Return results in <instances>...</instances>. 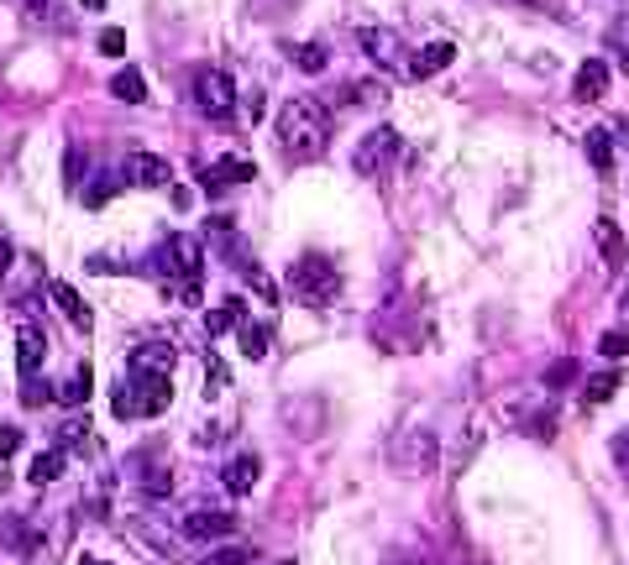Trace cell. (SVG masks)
I'll return each mask as SVG.
<instances>
[{
    "label": "cell",
    "mask_w": 629,
    "mask_h": 565,
    "mask_svg": "<svg viewBox=\"0 0 629 565\" xmlns=\"http://www.w3.org/2000/svg\"><path fill=\"white\" fill-rule=\"evenodd\" d=\"M147 278L163 282L169 299H184V304H199V273H205V246L194 235H169L152 246V257L142 262Z\"/></svg>",
    "instance_id": "obj_2"
},
{
    "label": "cell",
    "mask_w": 629,
    "mask_h": 565,
    "mask_svg": "<svg viewBox=\"0 0 629 565\" xmlns=\"http://www.w3.org/2000/svg\"><path fill=\"white\" fill-rule=\"evenodd\" d=\"M289 288H294V299H299V304L331 309V304H336V293H341L336 262L320 257V252H305V257L289 267Z\"/></svg>",
    "instance_id": "obj_4"
},
{
    "label": "cell",
    "mask_w": 629,
    "mask_h": 565,
    "mask_svg": "<svg viewBox=\"0 0 629 565\" xmlns=\"http://www.w3.org/2000/svg\"><path fill=\"white\" fill-rule=\"evenodd\" d=\"M451 58H457V43H425L410 58V79H431V73L451 69Z\"/></svg>",
    "instance_id": "obj_19"
},
{
    "label": "cell",
    "mask_w": 629,
    "mask_h": 565,
    "mask_svg": "<svg viewBox=\"0 0 629 565\" xmlns=\"http://www.w3.org/2000/svg\"><path fill=\"white\" fill-rule=\"evenodd\" d=\"M173 361H179V351H173L169 341H142V346H131V356H126V367H137V372H169V377H173Z\"/></svg>",
    "instance_id": "obj_15"
},
{
    "label": "cell",
    "mask_w": 629,
    "mask_h": 565,
    "mask_svg": "<svg viewBox=\"0 0 629 565\" xmlns=\"http://www.w3.org/2000/svg\"><path fill=\"white\" fill-rule=\"evenodd\" d=\"M258 482H263V461H258L252 450L231 456V461H226V471H220V487H226V493H237V497H247Z\"/></svg>",
    "instance_id": "obj_12"
},
{
    "label": "cell",
    "mask_w": 629,
    "mask_h": 565,
    "mask_svg": "<svg viewBox=\"0 0 629 565\" xmlns=\"http://www.w3.org/2000/svg\"><path fill=\"white\" fill-rule=\"evenodd\" d=\"M614 461H619V471H625V482H629V429L614 435Z\"/></svg>",
    "instance_id": "obj_41"
},
{
    "label": "cell",
    "mask_w": 629,
    "mask_h": 565,
    "mask_svg": "<svg viewBox=\"0 0 629 565\" xmlns=\"http://www.w3.org/2000/svg\"><path fill=\"white\" fill-rule=\"evenodd\" d=\"M90 388H95V377H90V367H73L64 382H58V403H69V408H79V403H90Z\"/></svg>",
    "instance_id": "obj_24"
},
{
    "label": "cell",
    "mask_w": 629,
    "mask_h": 565,
    "mask_svg": "<svg viewBox=\"0 0 629 565\" xmlns=\"http://www.w3.org/2000/svg\"><path fill=\"white\" fill-rule=\"evenodd\" d=\"M289 58H294V64H299L305 73H325V69H331V58H325V47H320V43L289 47Z\"/></svg>",
    "instance_id": "obj_28"
},
{
    "label": "cell",
    "mask_w": 629,
    "mask_h": 565,
    "mask_svg": "<svg viewBox=\"0 0 629 565\" xmlns=\"http://www.w3.org/2000/svg\"><path fill=\"white\" fill-rule=\"evenodd\" d=\"M194 111L210 120H226L237 111V84L226 69H199L194 73Z\"/></svg>",
    "instance_id": "obj_6"
},
{
    "label": "cell",
    "mask_w": 629,
    "mask_h": 565,
    "mask_svg": "<svg viewBox=\"0 0 629 565\" xmlns=\"http://www.w3.org/2000/svg\"><path fill=\"white\" fill-rule=\"evenodd\" d=\"M388 461H393V471H404V476H425V471H436V461H441L436 429H399L393 446H388Z\"/></svg>",
    "instance_id": "obj_5"
},
{
    "label": "cell",
    "mask_w": 629,
    "mask_h": 565,
    "mask_svg": "<svg viewBox=\"0 0 629 565\" xmlns=\"http://www.w3.org/2000/svg\"><path fill=\"white\" fill-rule=\"evenodd\" d=\"M79 565H105V561L100 555H79Z\"/></svg>",
    "instance_id": "obj_44"
},
{
    "label": "cell",
    "mask_w": 629,
    "mask_h": 565,
    "mask_svg": "<svg viewBox=\"0 0 629 565\" xmlns=\"http://www.w3.org/2000/svg\"><path fill=\"white\" fill-rule=\"evenodd\" d=\"M48 293H53V304L64 309V320H69V325L79 330V335H90V330H95V314H90V304H84V299L73 293L69 282H53Z\"/></svg>",
    "instance_id": "obj_16"
},
{
    "label": "cell",
    "mask_w": 629,
    "mask_h": 565,
    "mask_svg": "<svg viewBox=\"0 0 629 565\" xmlns=\"http://www.w3.org/2000/svg\"><path fill=\"white\" fill-rule=\"evenodd\" d=\"M608 47L619 53V64H625V73H629V11H619V22L608 26Z\"/></svg>",
    "instance_id": "obj_31"
},
{
    "label": "cell",
    "mask_w": 629,
    "mask_h": 565,
    "mask_svg": "<svg viewBox=\"0 0 629 565\" xmlns=\"http://www.w3.org/2000/svg\"><path fill=\"white\" fill-rule=\"evenodd\" d=\"M16 450H22V429H16V424H0V466H5Z\"/></svg>",
    "instance_id": "obj_33"
},
{
    "label": "cell",
    "mask_w": 629,
    "mask_h": 565,
    "mask_svg": "<svg viewBox=\"0 0 629 565\" xmlns=\"http://www.w3.org/2000/svg\"><path fill=\"white\" fill-rule=\"evenodd\" d=\"M393 152H399V131H388V126H378V131H367L363 147H357V173L363 178H384L388 163H393Z\"/></svg>",
    "instance_id": "obj_8"
},
{
    "label": "cell",
    "mask_w": 629,
    "mask_h": 565,
    "mask_svg": "<svg viewBox=\"0 0 629 565\" xmlns=\"http://www.w3.org/2000/svg\"><path fill=\"white\" fill-rule=\"evenodd\" d=\"M577 377V361H557L551 372H546V388H561V382H572Z\"/></svg>",
    "instance_id": "obj_40"
},
{
    "label": "cell",
    "mask_w": 629,
    "mask_h": 565,
    "mask_svg": "<svg viewBox=\"0 0 629 565\" xmlns=\"http://www.w3.org/2000/svg\"><path fill=\"white\" fill-rule=\"evenodd\" d=\"M237 116L258 126V120H263V94H258V90H252V94H237Z\"/></svg>",
    "instance_id": "obj_34"
},
{
    "label": "cell",
    "mask_w": 629,
    "mask_h": 565,
    "mask_svg": "<svg viewBox=\"0 0 629 565\" xmlns=\"http://www.w3.org/2000/svg\"><path fill=\"white\" fill-rule=\"evenodd\" d=\"M598 351H604V356H614V361H619V356L629 351V335H625V330H608L604 341H598Z\"/></svg>",
    "instance_id": "obj_37"
},
{
    "label": "cell",
    "mask_w": 629,
    "mask_h": 565,
    "mask_svg": "<svg viewBox=\"0 0 629 565\" xmlns=\"http://www.w3.org/2000/svg\"><path fill=\"white\" fill-rule=\"evenodd\" d=\"M273 137H278V152H284L289 163H314V158H325V147H331V116H325L320 100L294 94L289 105L278 111V120H273Z\"/></svg>",
    "instance_id": "obj_1"
},
{
    "label": "cell",
    "mask_w": 629,
    "mask_h": 565,
    "mask_svg": "<svg viewBox=\"0 0 629 565\" xmlns=\"http://www.w3.org/2000/svg\"><path fill=\"white\" fill-rule=\"evenodd\" d=\"M64 476V450L53 446V450H37L32 456V466H26V482L32 487H48V482H58Z\"/></svg>",
    "instance_id": "obj_22"
},
{
    "label": "cell",
    "mask_w": 629,
    "mask_h": 565,
    "mask_svg": "<svg viewBox=\"0 0 629 565\" xmlns=\"http://www.w3.org/2000/svg\"><path fill=\"white\" fill-rule=\"evenodd\" d=\"M79 5H84V11H105V0H79Z\"/></svg>",
    "instance_id": "obj_43"
},
{
    "label": "cell",
    "mask_w": 629,
    "mask_h": 565,
    "mask_svg": "<svg viewBox=\"0 0 629 565\" xmlns=\"http://www.w3.org/2000/svg\"><path fill=\"white\" fill-rule=\"evenodd\" d=\"M194 565H252V550H242V544H226V550H210V555H199Z\"/></svg>",
    "instance_id": "obj_30"
},
{
    "label": "cell",
    "mask_w": 629,
    "mask_h": 565,
    "mask_svg": "<svg viewBox=\"0 0 629 565\" xmlns=\"http://www.w3.org/2000/svg\"><path fill=\"white\" fill-rule=\"evenodd\" d=\"M122 184H131V188H169L173 184V168H169V158H158V152H126Z\"/></svg>",
    "instance_id": "obj_9"
},
{
    "label": "cell",
    "mask_w": 629,
    "mask_h": 565,
    "mask_svg": "<svg viewBox=\"0 0 629 565\" xmlns=\"http://www.w3.org/2000/svg\"><path fill=\"white\" fill-rule=\"evenodd\" d=\"M384 565H436V555H431L425 544H420V550H414V544H404V550H393Z\"/></svg>",
    "instance_id": "obj_32"
},
{
    "label": "cell",
    "mask_w": 629,
    "mask_h": 565,
    "mask_svg": "<svg viewBox=\"0 0 629 565\" xmlns=\"http://www.w3.org/2000/svg\"><path fill=\"white\" fill-rule=\"evenodd\" d=\"M95 440H90V424H79V419H69V424H58V450L69 456V450H90Z\"/></svg>",
    "instance_id": "obj_29"
},
{
    "label": "cell",
    "mask_w": 629,
    "mask_h": 565,
    "mask_svg": "<svg viewBox=\"0 0 629 565\" xmlns=\"http://www.w3.org/2000/svg\"><path fill=\"white\" fill-rule=\"evenodd\" d=\"M247 178H258V168L247 163V158H216V163H205L199 168V184L205 188H226V184H247Z\"/></svg>",
    "instance_id": "obj_14"
},
{
    "label": "cell",
    "mask_w": 629,
    "mask_h": 565,
    "mask_svg": "<svg viewBox=\"0 0 629 565\" xmlns=\"http://www.w3.org/2000/svg\"><path fill=\"white\" fill-rule=\"evenodd\" d=\"M126 540H137L147 555H158V561H173V555L184 550V544H179V534L158 529V523H147V518H131V523H126Z\"/></svg>",
    "instance_id": "obj_11"
},
{
    "label": "cell",
    "mask_w": 629,
    "mask_h": 565,
    "mask_svg": "<svg viewBox=\"0 0 629 565\" xmlns=\"http://www.w3.org/2000/svg\"><path fill=\"white\" fill-rule=\"evenodd\" d=\"M572 94H577L582 105L604 100V94H608V64H604V58H587V64H582L577 79H572Z\"/></svg>",
    "instance_id": "obj_17"
},
{
    "label": "cell",
    "mask_w": 629,
    "mask_h": 565,
    "mask_svg": "<svg viewBox=\"0 0 629 565\" xmlns=\"http://www.w3.org/2000/svg\"><path fill=\"white\" fill-rule=\"evenodd\" d=\"M169 403H173L169 372H137V367H126L122 382H116V393H111L116 419H158Z\"/></svg>",
    "instance_id": "obj_3"
},
{
    "label": "cell",
    "mask_w": 629,
    "mask_h": 565,
    "mask_svg": "<svg viewBox=\"0 0 629 565\" xmlns=\"http://www.w3.org/2000/svg\"><path fill=\"white\" fill-rule=\"evenodd\" d=\"M582 152H587V163L598 168V173H614V141H608V131L604 126H593V131H587V137H582Z\"/></svg>",
    "instance_id": "obj_23"
},
{
    "label": "cell",
    "mask_w": 629,
    "mask_h": 565,
    "mask_svg": "<svg viewBox=\"0 0 629 565\" xmlns=\"http://www.w3.org/2000/svg\"><path fill=\"white\" fill-rule=\"evenodd\" d=\"M278 565H294V561H278Z\"/></svg>",
    "instance_id": "obj_46"
},
{
    "label": "cell",
    "mask_w": 629,
    "mask_h": 565,
    "mask_svg": "<svg viewBox=\"0 0 629 565\" xmlns=\"http://www.w3.org/2000/svg\"><path fill=\"white\" fill-rule=\"evenodd\" d=\"M619 393V372H598V377H587V388H582V403L587 408H598V403H608Z\"/></svg>",
    "instance_id": "obj_27"
},
{
    "label": "cell",
    "mask_w": 629,
    "mask_h": 565,
    "mask_svg": "<svg viewBox=\"0 0 629 565\" xmlns=\"http://www.w3.org/2000/svg\"><path fill=\"white\" fill-rule=\"evenodd\" d=\"M467 565H493V561H488V555H472V561H467Z\"/></svg>",
    "instance_id": "obj_45"
},
{
    "label": "cell",
    "mask_w": 629,
    "mask_h": 565,
    "mask_svg": "<svg viewBox=\"0 0 629 565\" xmlns=\"http://www.w3.org/2000/svg\"><path fill=\"white\" fill-rule=\"evenodd\" d=\"M237 341H242V356L247 361H263L267 356V341H273V325H263V320H237Z\"/></svg>",
    "instance_id": "obj_21"
},
{
    "label": "cell",
    "mask_w": 629,
    "mask_h": 565,
    "mask_svg": "<svg viewBox=\"0 0 629 565\" xmlns=\"http://www.w3.org/2000/svg\"><path fill=\"white\" fill-rule=\"evenodd\" d=\"M593 241H598V252H604V262L608 267H614V273H619V267H625V235H619V226H614V220H593Z\"/></svg>",
    "instance_id": "obj_20"
},
{
    "label": "cell",
    "mask_w": 629,
    "mask_h": 565,
    "mask_svg": "<svg viewBox=\"0 0 629 565\" xmlns=\"http://www.w3.org/2000/svg\"><path fill=\"white\" fill-rule=\"evenodd\" d=\"M179 534L184 540H226V534H237V514H226V508H190L179 518Z\"/></svg>",
    "instance_id": "obj_10"
},
{
    "label": "cell",
    "mask_w": 629,
    "mask_h": 565,
    "mask_svg": "<svg viewBox=\"0 0 629 565\" xmlns=\"http://www.w3.org/2000/svg\"><path fill=\"white\" fill-rule=\"evenodd\" d=\"M111 94L126 100V105H142V100H147V79L137 69H122L116 79H111Z\"/></svg>",
    "instance_id": "obj_25"
},
{
    "label": "cell",
    "mask_w": 629,
    "mask_h": 565,
    "mask_svg": "<svg viewBox=\"0 0 629 565\" xmlns=\"http://www.w3.org/2000/svg\"><path fill=\"white\" fill-rule=\"evenodd\" d=\"M11 262H16V246H11V235H0V273H11Z\"/></svg>",
    "instance_id": "obj_42"
},
{
    "label": "cell",
    "mask_w": 629,
    "mask_h": 565,
    "mask_svg": "<svg viewBox=\"0 0 629 565\" xmlns=\"http://www.w3.org/2000/svg\"><path fill=\"white\" fill-rule=\"evenodd\" d=\"M131 466H137V487H142V497H169L173 493V466L169 461H147V456H137Z\"/></svg>",
    "instance_id": "obj_18"
},
{
    "label": "cell",
    "mask_w": 629,
    "mask_h": 565,
    "mask_svg": "<svg viewBox=\"0 0 629 565\" xmlns=\"http://www.w3.org/2000/svg\"><path fill=\"white\" fill-rule=\"evenodd\" d=\"M220 388H226V367L210 356V361H205V399H210V393H220Z\"/></svg>",
    "instance_id": "obj_38"
},
{
    "label": "cell",
    "mask_w": 629,
    "mask_h": 565,
    "mask_svg": "<svg viewBox=\"0 0 629 565\" xmlns=\"http://www.w3.org/2000/svg\"><path fill=\"white\" fill-rule=\"evenodd\" d=\"M43 361H48V335L22 320V325H16V367H22V377H37Z\"/></svg>",
    "instance_id": "obj_13"
},
{
    "label": "cell",
    "mask_w": 629,
    "mask_h": 565,
    "mask_svg": "<svg viewBox=\"0 0 629 565\" xmlns=\"http://www.w3.org/2000/svg\"><path fill=\"white\" fill-rule=\"evenodd\" d=\"M116 188H126L122 178H100V184L90 188V194H84V205H105V199H111V194H116Z\"/></svg>",
    "instance_id": "obj_39"
},
{
    "label": "cell",
    "mask_w": 629,
    "mask_h": 565,
    "mask_svg": "<svg viewBox=\"0 0 629 565\" xmlns=\"http://www.w3.org/2000/svg\"><path fill=\"white\" fill-rule=\"evenodd\" d=\"M237 320H242V299H226L220 309L205 314V335L216 341V335H226V330H237Z\"/></svg>",
    "instance_id": "obj_26"
},
{
    "label": "cell",
    "mask_w": 629,
    "mask_h": 565,
    "mask_svg": "<svg viewBox=\"0 0 629 565\" xmlns=\"http://www.w3.org/2000/svg\"><path fill=\"white\" fill-rule=\"evenodd\" d=\"M53 393H48V382H37V377H26V388H22V403L26 408H43Z\"/></svg>",
    "instance_id": "obj_36"
},
{
    "label": "cell",
    "mask_w": 629,
    "mask_h": 565,
    "mask_svg": "<svg viewBox=\"0 0 629 565\" xmlns=\"http://www.w3.org/2000/svg\"><path fill=\"white\" fill-rule=\"evenodd\" d=\"M100 53L122 58V53H126V32H122V26H105V32H100Z\"/></svg>",
    "instance_id": "obj_35"
},
{
    "label": "cell",
    "mask_w": 629,
    "mask_h": 565,
    "mask_svg": "<svg viewBox=\"0 0 629 565\" xmlns=\"http://www.w3.org/2000/svg\"><path fill=\"white\" fill-rule=\"evenodd\" d=\"M357 43H363V53L378 64V69L410 73V47H404L399 32H388V26H363V32H357Z\"/></svg>",
    "instance_id": "obj_7"
}]
</instances>
